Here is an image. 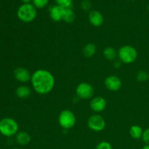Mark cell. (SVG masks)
I'll return each mask as SVG.
<instances>
[{
  "instance_id": "12",
  "label": "cell",
  "mask_w": 149,
  "mask_h": 149,
  "mask_svg": "<svg viewBox=\"0 0 149 149\" xmlns=\"http://www.w3.org/2000/svg\"><path fill=\"white\" fill-rule=\"evenodd\" d=\"M64 8L59 5H53L49 7V13L50 18L55 22H59L63 20Z\"/></svg>"
},
{
  "instance_id": "25",
  "label": "cell",
  "mask_w": 149,
  "mask_h": 149,
  "mask_svg": "<svg viewBox=\"0 0 149 149\" xmlns=\"http://www.w3.org/2000/svg\"><path fill=\"white\" fill-rule=\"evenodd\" d=\"M122 62L119 59L115 60L113 63V66L115 68H116V69H119V68L122 66Z\"/></svg>"
},
{
  "instance_id": "30",
  "label": "cell",
  "mask_w": 149,
  "mask_h": 149,
  "mask_svg": "<svg viewBox=\"0 0 149 149\" xmlns=\"http://www.w3.org/2000/svg\"><path fill=\"white\" fill-rule=\"evenodd\" d=\"M13 149H18V148H13Z\"/></svg>"
},
{
  "instance_id": "10",
  "label": "cell",
  "mask_w": 149,
  "mask_h": 149,
  "mask_svg": "<svg viewBox=\"0 0 149 149\" xmlns=\"http://www.w3.org/2000/svg\"><path fill=\"white\" fill-rule=\"evenodd\" d=\"M13 74L16 80L21 83H27L31 81V74L30 71L24 67H17L13 71Z\"/></svg>"
},
{
  "instance_id": "4",
  "label": "cell",
  "mask_w": 149,
  "mask_h": 149,
  "mask_svg": "<svg viewBox=\"0 0 149 149\" xmlns=\"http://www.w3.org/2000/svg\"><path fill=\"white\" fill-rule=\"evenodd\" d=\"M36 9L31 4H23L17 11V15L19 20L24 23H30L36 17Z\"/></svg>"
},
{
  "instance_id": "29",
  "label": "cell",
  "mask_w": 149,
  "mask_h": 149,
  "mask_svg": "<svg viewBox=\"0 0 149 149\" xmlns=\"http://www.w3.org/2000/svg\"><path fill=\"white\" fill-rule=\"evenodd\" d=\"M130 1H133V0H130Z\"/></svg>"
},
{
  "instance_id": "3",
  "label": "cell",
  "mask_w": 149,
  "mask_h": 149,
  "mask_svg": "<svg viewBox=\"0 0 149 149\" xmlns=\"http://www.w3.org/2000/svg\"><path fill=\"white\" fill-rule=\"evenodd\" d=\"M19 126L17 122L13 118H4L0 121V133L6 137L16 135L18 132Z\"/></svg>"
},
{
  "instance_id": "8",
  "label": "cell",
  "mask_w": 149,
  "mask_h": 149,
  "mask_svg": "<svg viewBox=\"0 0 149 149\" xmlns=\"http://www.w3.org/2000/svg\"><path fill=\"white\" fill-rule=\"evenodd\" d=\"M104 84L106 89L111 92H116L122 88V81L119 77L109 75L105 79Z\"/></svg>"
},
{
  "instance_id": "23",
  "label": "cell",
  "mask_w": 149,
  "mask_h": 149,
  "mask_svg": "<svg viewBox=\"0 0 149 149\" xmlns=\"http://www.w3.org/2000/svg\"><path fill=\"white\" fill-rule=\"evenodd\" d=\"M81 7L84 11H89L91 9L92 4L89 0H83L81 3Z\"/></svg>"
},
{
  "instance_id": "2",
  "label": "cell",
  "mask_w": 149,
  "mask_h": 149,
  "mask_svg": "<svg viewBox=\"0 0 149 149\" xmlns=\"http://www.w3.org/2000/svg\"><path fill=\"white\" fill-rule=\"evenodd\" d=\"M138 51L131 45H124L118 50V58L122 63L131 64L138 58Z\"/></svg>"
},
{
  "instance_id": "24",
  "label": "cell",
  "mask_w": 149,
  "mask_h": 149,
  "mask_svg": "<svg viewBox=\"0 0 149 149\" xmlns=\"http://www.w3.org/2000/svg\"><path fill=\"white\" fill-rule=\"evenodd\" d=\"M142 140L146 144H148L149 145V127L143 130V133Z\"/></svg>"
},
{
  "instance_id": "11",
  "label": "cell",
  "mask_w": 149,
  "mask_h": 149,
  "mask_svg": "<svg viewBox=\"0 0 149 149\" xmlns=\"http://www.w3.org/2000/svg\"><path fill=\"white\" fill-rule=\"evenodd\" d=\"M89 21L92 26L99 27L102 26L104 22L103 14L97 10H92L89 14Z\"/></svg>"
},
{
  "instance_id": "6",
  "label": "cell",
  "mask_w": 149,
  "mask_h": 149,
  "mask_svg": "<svg viewBox=\"0 0 149 149\" xmlns=\"http://www.w3.org/2000/svg\"><path fill=\"white\" fill-rule=\"evenodd\" d=\"M95 90L91 84L87 82H81L77 85L76 88V95L77 97L82 100H88L93 97Z\"/></svg>"
},
{
  "instance_id": "28",
  "label": "cell",
  "mask_w": 149,
  "mask_h": 149,
  "mask_svg": "<svg viewBox=\"0 0 149 149\" xmlns=\"http://www.w3.org/2000/svg\"><path fill=\"white\" fill-rule=\"evenodd\" d=\"M148 11H149V4H148Z\"/></svg>"
},
{
  "instance_id": "14",
  "label": "cell",
  "mask_w": 149,
  "mask_h": 149,
  "mask_svg": "<svg viewBox=\"0 0 149 149\" xmlns=\"http://www.w3.org/2000/svg\"><path fill=\"white\" fill-rule=\"evenodd\" d=\"M15 94L20 99H26L31 95V90L27 85H20L16 89Z\"/></svg>"
},
{
  "instance_id": "15",
  "label": "cell",
  "mask_w": 149,
  "mask_h": 149,
  "mask_svg": "<svg viewBox=\"0 0 149 149\" xmlns=\"http://www.w3.org/2000/svg\"><path fill=\"white\" fill-rule=\"evenodd\" d=\"M103 55L106 60L110 61H114L118 57V51L113 47H106L103 51Z\"/></svg>"
},
{
  "instance_id": "22",
  "label": "cell",
  "mask_w": 149,
  "mask_h": 149,
  "mask_svg": "<svg viewBox=\"0 0 149 149\" xmlns=\"http://www.w3.org/2000/svg\"><path fill=\"white\" fill-rule=\"evenodd\" d=\"M95 149H112V146L108 141H101L96 146Z\"/></svg>"
},
{
  "instance_id": "18",
  "label": "cell",
  "mask_w": 149,
  "mask_h": 149,
  "mask_svg": "<svg viewBox=\"0 0 149 149\" xmlns=\"http://www.w3.org/2000/svg\"><path fill=\"white\" fill-rule=\"evenodd\" d=\"M76 15L71 7L64 8L63 20L67 23H72L75 20Z\"/></svg>"
},
{
  "instance_id": "20",
  "label": "cell",
  "mask_w": 149,
  "mask_h": 149,
  "mask_svg": "<svg viewBox=\"0 0 149 149\" xmlns=\"http://www.w3.org/2000/svg\"><path fill=\"white\" fill-rule=\"evenodd\" d=\"M32 1H33V5L36 8L42 9L47 5L49 0H32Z\"/></svg>"
},
{
  "instance_id": "27",
  "label": "cell",
  "mask_w": 149,
  "mask_h": 149,
  "mask_svg": "<svg viewBox=\"0 0 149 149\" xmlns=\"http://www.w3.org/2000/svg\"><path fill=\"white\" fill-rule=\"evenodd\" d=\"M142 149H149V145L148 144H146L143 147Z\"/></svg>"
},
{
  "instance_id": "17",
  "label": "cell",
  "mask_w": 149,
  "mask_h": 149,
  "mask_svg": "<svg viewBox=\"0 0 149 149\" xmlns=\"http://www.w3.org/2000/svg\"><path fill=\"white\" fill-rule=\"evenodd\" d=\"M143 133V130L142 127L138 125H132L130 129V135L133 139L138 140L142 138Z\"/></svg>"
},
{
  "instance_id": "13",
  "label": "cell",
  "mask_w": 149,
  "mask_h": 149,
  "mask_svg": "<svg viewBox=\"0 0 149 149\" xmlns=\"http://www.w3.org/2000/svg\"><path fill=\"white\" fill-rule=\"evenodd\" d=\"M15 139L19 145L26 146L30 143L31 138L29 132H26V131H20L16 134Z\"/></svg>"
},
{
  "instance_id": "5",
  "label": "cell",
  "mask_w": 149,
  "mask_h": 149,
  "mask_svg": "<svg viewBox=\"0 0 149 149\" xmlns=\"http://www.w3.org/2000/svg\"><path fill=\"white\" fill-rule=\"evenodd\" d=\"M58 124L63 130H70L74 127L77 122V118L73 111L68 109L63 110L58 118Z\"/></svg>"
},
{
  "instance_id": "26",
  "label": "cell",
  "mask_w": 149,
  "mask_h": 149,
  "mask_svg": "<svg viewBox=\"0 0 149 149\" xmlns=\"http://www.w3.org/2000/svg\"><path fill=\"white\" fill-rule=\"evenodd\" d=\"M22 1H23V3H24V4H29V2H30L31 1V0H21Z\"/></svg>"
},
{
  "instance_id": "19",
  "label": "cell",
  "mask_w": 149,
  "mask_h": 149,
  "mask_svg": "<svg viewBox=\"0 0 149 149\" xmlns=\"http://www.w3.org/2000/svg\"><path fill=\"white\" fill-rule=\"evenodd\" d=\"M149 79V74L145 71H141L137 73L136 79L139 82H145Z\"/></svg>"
},
{
  "instance_id": "9",
  "label": "cell",
  "mask_w": 149,
  "mask_h": 149,
  "mask_svg": "<svg viewBox=\"0 0 149 149\" xmlns=\"http://www.w3.org/2000/svg\"><path fill=\"white\" fill-rule=\"evenodd\" d=\"M90 109L96 113H100L106 109L107 106V101L102 96H96L92 98L90 103Z\"/></svg>"
},
{
  "instance_id": "16",
  "label": "cell",
  "mask_w": 149,
  "mask_h": 149,
  "mask_svg": "<svg viewBox=\"0 0 149 149\" xmlns=\"http://www.w3.org/2000/svg\"><path fill=\"white\" fill-rule=\"evenodd\" d=\"M97 51V47L94 43H88L84 46L82 49V53L85 58H90L95 55Z\"/></svg>"
},
{
  "instance_id": "1",
  "label": "cell",
  "mask_w": 149,
  "mask_h": 149,
  "mask_svg": "<svg viewBox=\"0 0 149 149\" xmlns=\"http://www.w3.org/2000/svg\"><path fill=\"white\" fill-rule=\"evenodd\" d=\"M31 83L33 90L37 94L45 95L50 93L54 89L55 79L50 71L40 68L31 74Z\"/></svg>"
},
{
  "instance_id": "7",
  "label": "cell",
  "mask_w": 149,
  "mask_h": 149,
  "mask_svg": "<svg viewBox=\"0 0 149 149\" xmlns=\"http://www.w3.org/2000/svg\"><path fill=\"white\" fill-rule=\"evenodd\" d=\"M87 126L94 132H101L106 127V121L100 115L93 114L89 117Z\"/></svg>"
},
{
  "instance_id": "21",
  "label": "cell",
  "mask_w": 149,
  "mask_h": 149,
  "mask_svg": "<svg viewBox=\"0 0 149 149\" xmlns=\"http://www.w3.org/2000/svg\"><path fill=\"white\" fill-rule=\"evenodd\" d=\"M57 3V5H59L63 8L71 7L72 4V0H55Z\"/></svg>"
}]
</instances>
